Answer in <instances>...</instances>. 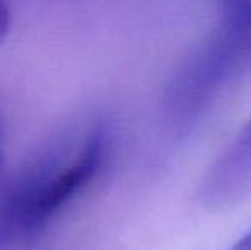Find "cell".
Segmentation results:
<instances>
[{
    "mask_svg": "<svg viewBox=\"0 0 251 250\" xmlns=\"http://www.w3.org/2000/svg\"><path fill=\"white\" fill-rule=\"evenodd\" d=\"M251 77V0L221 7L208 31L169 76L161 111L176 137L190 134L224 96Z\"/></svg>",
    "mask_w": 251,
    "mask_h": 250,
    "instance_id": "6da1fadb",
    "label": "cell"
},
{
    "mask_svg": "<svg viewBox=\"0 0 251 250\" xmlns=\"http://www.w3.org/2000/svg\"><path fill=\"white\" fill-rule=\"evenodd\" d=\"M10 23H12V14H10L9 5L0 0V40L9 33Z\"/></svg>",
    "mask_w": 251,
    "mask_h": 250,
    "instance_id": "5b68a950",
    "label": "cell"
},
{
    "mask_svg": "<svg viewBox=\"0 0 251 250\" xmlns=\"http://www.w3.org/2000/svg\"><path fill=\"white\" fill-rule=\"evenodd\" d=\"M251 194V117L232 136L205 170L199 200L207 209L222 211Z\"/></svg>",
    "mask_w": 251,
    "mask_h": 250,
    "instance_id": "3957f363",
    "label": "cell"
},
{
    "mask_svg": "<svg viewBox=\"0 0 251 250\" xmlns=\"http://www.w3.org/2000/svg\"><path fill=\"white\" fill-rule=\"evenodd\" d=\"M5 170V153H3V130L2 124H0V175Z\"/></svg>",
    "mask_w": 251,
    "mask_h": 250,
    "instance_id": "52a82bcc",
    "label": "cell"
},
{
    "mask_svg": "<svg viewBox=\"0 0 251 250\" xmlns=\"http://www.w3.org/2000/svg\"><path fill=\"white\" fill-rule=\"evenodd\" d=\"M106 137L108 136L102 129L91 130L87 139L84 140V146L80 147V153H77L69 163L63 167L53 163L31 204L26 235L43 228L53 214L58 213L100 173L108 151Z\"/></svg>",
    "mask_w": 251,
    "mask_h": 250,
    "instance_id": "7a4b0ae2",
    "label": "cell"
},
{
    "mask_svg": "<svg viewBox=\"0 0 251 250\" xmlns=\"http://www.w3.org/2000/svg\"><path fill=\"white\" fill-rule=\"evenodd\" d=\"M51 165L53 161H36L0 184V250L26 235L31 204Z\"/></svg>",
    "mask_w": 251,
    "mask_h": 250,
    "instance_id": "277c9868",
    "label": "cell"
},
{
    "mask_svg": "<svg viewBox=\"0 0 251 250\" xmlns=\"http://www.w3.org/2000/svg\"><path fill=\"white\" fill-rule=\"evenodd\" d=\"M229 250H251V228Z\"/></svg>",
    "mask_w": 251,
    "mask_h": 250,
    "instance_id": "8992f818",
    "label": "cell"
}]
</instances>
